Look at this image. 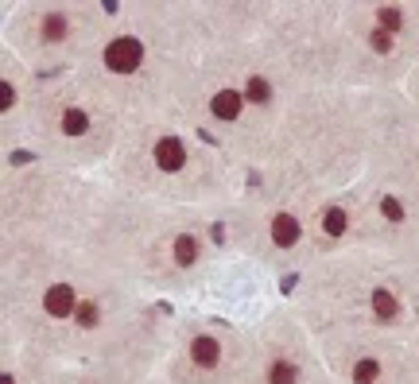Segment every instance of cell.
Instances as JSON below:
<instances>
[{
	"label": "cell",
	"mask_w": 419,
	"mask_h": 384,
	"mask_svg": "<svg viewBox=\"0 0 419 384\" xmlns=\"http://www.w3.org/2000/svg\"><path fill=\"white\" fill-rule=\"evenodd\" d=\"M43 310L51 318H70L74 310H78V295H74L70 283H55V288L43 295Z\"/></svg>",
	"instance_id": "obj_2"
},
{
	"label": "cell",
	"mask_w": 419,
	"mask_h": 384,
	"mask_svg": "<svg viewBox=\"0 0 419 384\" xmlns=\"http://www.w3.org/2000/svg\"><path fill=\"white\" fill-rule=\"evenodd\" d=\"M12 101H16V89L4 81V86H0V109H12Z\"/></svg>",
	"instance_id": "obj_19"
},
{
	"label": "cell",
	"mask_w": 419,
	"mask_h": 384,
	"mask_svg": "<svg viewBox=\"0 0 419 384\" xmlns=\"http://www.w3.org/2000/svg\"><path fill=\"white\" fill-rule=\"evenodd\" d=\"M272 241L279 249H291V244H299V222H295L291 214H276L272 218Z\"/></svg>",
	"instance_id": "obj_6"
},
{
	"label": "cell",
	"mask_w": 419,
	"mask_h": 384,
	"mask_svg": "<svg viewBox=\"0 0 419 384\" xmlns=\"http://www.w3.org/2000/svg\"><path fill=\"white\" fill-rule=\"evenodd\" d=\"M86 128H89V117L78 105H70V109L62 113V136H86Z\"/></svg>",
	"instance_id": "obj_9"
},
{
	"label": "cell",
	"mask_w": 419,
	"mask_h": 384,
	"mask_svg": "<svg viewBox=\"0 0 419 384\" xmlns=\"http://www.w3.org/2000/svg\"><path fill=\"white\" fill-rule=\"evenodd\" d=\"M346 210H342V206H330V210H323V230L326 233H330V237H342V233H346Z\"/></svg>",
	"instance_id": "obj_12"
},
{
	"label": "cell",
	"mask_w": 419,
	"mask_h": 384,
	"mask_svg": "<svg viewBox=\"0 0 419 384\" xmlns=\"http://www.w3.org/2000/svg\"><path fill=\"white\" fill-rule=\"evenodd\" d=\"M140 62H144V43L133 35H121L105 47V67H109L113 74H133Z\"/></svg>",
	"instance_id": "obj_1"
},
{
	"label": "cell",
	"mask_w": 419,
	"mask_h": 384,
	"mask_svg": "<svg viewBox=\"0 0 419 384\" xmlns=\"http://www.w3.org/2000/svg\"><path fill=\"white\" fill-rule=\"evenodd\" d=\"M74 318H78V326L94 330V326H97V307H94V303H82L78 310H74Z\"/></svg>",
	"instance_id": "obj_16"
},
{
	"label": "cell",
	"mask_w": 419,
	"mask_h": 384,
	"mask_svg": "<svg viewBox=\"0 0 419 384\" xmlns=\"http://www.w3.org/2000/svg\"><path fill=\"white\" fill-rule=\"evenodd\" d=\"M0 384H12V377H0Z\"/></svg>",
	"instance_id": "obj_20"
},
{
	"label": "cell",
	"mask_w": 419,
	"mask_h": 384,
	"mask_svg": "<svg viewBox=\"0 0 419 384\" xmlns=\"http://www.w3.org/2000/svg\"><path fill=\"white\" fill-rule=\"evenodd\" d=\"M376 20H381V28L392 35V31L400 28V8H389V4H384V8H376Z\"/></svg>",
	"instance_id": "obj_15"
},
{
	"label": "cell",
	"mask_w": 419,
	"mask_h": 384,
	"mask_svg": "<svg viewBox=\"0 0 419 384\" xmlns=\"http://www.w3.org/2000/svg\"><path fill=\"white\" fill-rule=\"evenodd\" d=\"M171 252H175V264L191 268L194 260H199V241H194L191 233H179V237H175V244H171Z\"/></svg>",
	"instance_id": "obj_8"
},
{
	"label": "cell",
	"mask_w": 419,
	"mask_h": 384,
	"mask_svg": "<svg viewBox=\"0 0 419 384\" xmlns=\"http://www.w3.org/2000/svg\"><path fill=\"white\" fill-rule=\"evenodd\" d=\"M381 214L389 218V222H400V218H404V206H400V198H384V202H381Z\"/></svg>",
	"instance_id": "obj_18"
},
{
	"label": "cell",
	"mask_w": 419,
	"mask_h": 384,
	"mask_svg": "<svg viewBox=\"0 0 419 384\" xmlns=\"http://www.w3.org/2000/svg\"><path fill=\"white\" fill-rule=\"evenodd\" d=\"M43 39L47 43H62V39H67V16L62 12H51L43 20Z\"/></svg>",
	"instance_id": "obj_11"
},
{
	"label": "cell",
	"mask_w": 419,
	"mask_h": 384,
	"mask_svg": "<svg viewBox=\"0 0 419 384\" xmlns=\"http://www.w3.org/2000/svg\"><path fill=\"white\" fill-rule=\"evenodd\" d=\"M191 361L199 365V369H213V365L221 361V346H218L213 338H206V334H202V338L191 341Z\"/></svg>",
	"instance_id": "obj_5"
},
{
	"label": "cell",
	"mask_w": 419,
	"mask_h": 384,
	"mask_svg": "<svg viewBox=\"0 0 419 384\" xmlns=\"http://www.w3.org/2000/svg\"><path fill=\"white\" fill-rule=\"evenodd\" d=\"M381 377V365L373 361V357H361L357 365H353V384H376Z\"/></svg>",
	"instance_id": "obj_13"
},
{
	"label": "cell",
	"mask_w": 419,
	"mask_h": 384,
	"mask_svg": "<svg viewBox=\"0 0 419 384\" xmlns=\"http://www.w3.org/2000/svg\"><path fill=\"white\" fill-rule=\"evenodd\" d=\"M186 163V148L175 140V136H163L160 144H155V167L167 171V175H175L179 167Z\"/></svg>",
	"instance_id": "obj_3"
},
{
	"label": "cell",
	"mask_w": 419,
	"mask_h": 384,
	"mask_svg": "<svg viewBox=\"0 0 419 384\" xmlns=\"http://www.w3.org/2000/svg\"><path fill=\"white\" fill-rule=\"evenodd\" d=\"M369 43H373V51H381V55H389L392 51V35L384 28H376L373 35H369Z\"/></svg>",
	"instance_id": "obj_17"
},
{
	"label": "cell",
	"mask_w": 419,
	"mask_h": 384,
	"mask_svg": "<svg viewBox=\"0 0 419 384\" xmlns=\"http://www.w3.org/2000/svg\"><path fill=\"white\" fill-rule=\"evenodd\" d=\"M373 315L381 318V322H392V318L400 315V303H396V295H392L389 288H376L373 291Z\"/></svg>",
	"instance_id": "obj_7"
},
{
	"label": "cell",
	"mask_w": 419,
	"mask_h": 384,
	"mask_svg": "<svg viewBox=\"0 0 419 384\" xmlns=\"http://www.w3.org/2000/svg\"><path fill=\"white\" fill-rule=\"evenodd\" d=\"M268 384H299V369L287 357H279V361H272V369H268Z\"/></svg>",
	"instance_id": "obj_10"
},
{
	"label": "cell",
	"mask_w": 419,
	"mask_h": 384,
	"mask_svg": "<svg viewBox=\"0 0 419 384\" xmlns=\"http://www.w3.org/2000/svg\"><path fill=\"white\" fill-rule=\"evenodd\" d=\"M245 97H249L252 105H268L272 89H268V81H264V78H257V74H252V78H249V86H245Z\"/></svg>",
	"instance_id": "obj_14"
},
{
	"label": "cell",
	"mask_w": 419,
	"mask_h": 384,
	"mask_svg": "<svg viewBox=\"0 0 419 384\" xmlns=\"http://www.w3.org/2000/svg\"><path fill=\"white\" fill-rule=\"evenodd\" d=\"M241 105H245V97L237 94V89H221V94H213L210 113L218 120H237V117H241Z\"/></svg>",
	"instance_id": "obj_4"
}]
</instances>
